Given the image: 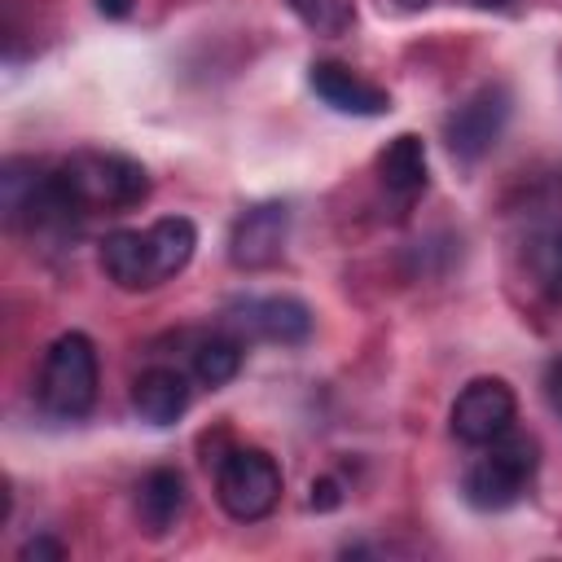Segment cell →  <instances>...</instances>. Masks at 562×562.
Here are the masks:
<instances>
[{"mask_svg": "<svg viewBox=\"0 0 562 562\" xmlns=\"http://www.w3.org/2000/svg\"><path fill=\"white\" fill-rule=\"evenodd\" d=\"M544 400H549V408L562 417V351L549 360V369H544Z\"/></svg>", "mask_w": 562, "mask_h": 562, "instance_id": "obj_19", "label": "cell"}, {"mask_svg": "<svg viewBox=\"0 0 562 562\" xmlns=\"http://www.w3.org/2000/svg\"><path fill=\"white\" fill-rule=\"evenodd\" d=\"M40 558L57 562V558H66V544L53 540V536H35V540H26V544H22V562H40Z\"/></svg>", "mask_w": 562, "mask_h": 562, "instance_id": "obj_18", "label": "cell"}, {"mask_svg": "<svg viewBox=\"0 0 562 562\" xmlns=\"http://www.w3.org/2000/svg\"><path fill=\"white\" fill-rule=\"evenodd\" d=\"M505 123H509V92L501 83H483L479 92H470L448 114L443 140H448V149L461 162H474V158H483L496 145V136L505 132Z\"/></svg>", "mask_w": 562, "mask_h": 562, "instance_id": "obj_6", "label": "cell"}, {"mask_svg": "<svg viewBox=\"0 0 562 562\" xmlns=\"http://www.w3.org/2000/svg\"><path fill=\"white\" fill-rule=\"evenodd\" d=\"M527 263L540 290H549L553 299H562V224H549L544 233L531 237L527 246Z\"/></svg>", "mask_w": 562, "mask_h": 562, "instance_id": "obj_16", "label": "cell"}, {"mask_svg": "<svg viewBox=\"0 0 562 562\" xmlns=\"http://www.w3.org/2000/svg\"><path fill=\"white\" fill-rule=\"evenodd\" d=\"M40 404L44 413L75 422L97 404V347L88 334H61L40 364Z\"/></svg>", "mask_w": 562, "mask_h": 562, "instance_id": "obj_3", "label": "cell"}, {"mask_svg": "<svg viewBox=\"0 0 562 562\" xmlns=\"http://www.w3.org/2000/svg\"><path fill=\"white\" fill-rule=\"evenodd\" d=\"M400 4H404V9H422L426 0H400Z\"/></svg>", "mask_w": 562, "mask_h": 562, "instance_id": "obj_22", "label": "cell"}, {"mask_svg": "<svg viewBox=\"0 0 562 562\" xmlns=\"http://www.w3.org/2000/svg\"><path fill=\"white\" fill-rule=\"evenodd\" d=\"M285 233H290V206L285 202H259V206L237 215V224L228 233V259L246 272L272 268L285 250Z\"/></svg>", "mask_w": 562, "mask_h": 562, "instance_id": "obj_8", "label": "cell"}, {"mask_svg": "<svg viewBox=\"0 0 562 562\" xmlns=\"http://www.w3.org/2000/svg\"><path fill=\"white\" fill-rule=\"evenodd\" d=\"M334 505H338V483L334 479L312 483V509H334Z\"/></svg>", "mask_w": 562, "mask_h": 562, "instance_id": "obj_20", "label": "cell"}, {"mask_svg": "<svg viewBox=\"0 0 562 562\" xmlns=\"http://www.w3.org/2000/svg\"><path fill=\"white\" fill-rule=\"evenodd\" d=\"M145 246H149V268H154V285H162L167 277L184 272V263L198 250V228L184 215H162L145 228Z\"/></svg>", "mask_w": 562, "mask_h": 562, "instance_id": "obj_14", "label": "cell"}, {"mask_svg": "<svg viewBox=\"0 0 562 562\" xmlns=\"http://www.w3.org/2000/svg\"><path fill=\"white\" fill-rule=\"evenodd\" d=\"M514 413L518 400L501 378H474L452 404V435L470 448H487L492 439L514 430Z\"/></svg>", "mask_w": 562, "mask_h": 562, "instance_id": "obj_7", "label": "cell"}, {"mask_svg": "<svg viewBox=\"0 0 562 562\" xmlns=\"http://www.w3.org/2000/svg\"><path fill=\"white\" fill-rule=\"evenodd\" d=\"M241 351H246V342L237 338V334H211L206 342H198V351H193V378L202 382V386H228L233 378H237V369H241Z\"/></svg>", "mask_w": 562, "mask_h": 562, "instance_id": "obj_15", "label": "cell"}, {"mask_svg": "<svg viewBox=\"0 0 562 562\" xmlns=\"http://www.w3.org/2000/svg\"><path fill=\"white\" fill-rule=\"evenodd\" d=\"M215 501L237 522H259L281 501V465L263 448H233L215 461Z\"/></svg>", "mask_w": 562, "mask_h": 562, "instance_id": "obj_4", "label": "cell"}, {"mask_svg": "<svg viewBox=\"0 0 562 562\" xmlns=\"http://www.w3.org/2000/svg\"><path fill=\"white\" fill-rule=\"evenodd\" d=\"M228 334L259 338V342H281V347H299L312 338V312L307 303L290 299V294H259V299H237L224 312Z\"/></svg>", "mask_w": 562, "mask_h": 562, "instance_id": "obj_5", "label": "cell"}, {"mask_svg": "<svg viewBox=\"0 0 562 562\" xmlns=\"http://www.w3.org/2000/svg\"><path fill=\"white\" fill-rule=\"evenodd\" d=\"M97 9H101L105 18H127V13H132V0H97Z\"/></svg>", "mask_w": 562, "mask_h": 562, "instance_id": "obj_21", "label": "cell"}, {"mask_svg": "<svg viewBox=\"0 0 562 562\" xmlns=\"http://www.w3.org/2000/svg\"><path fill=\"white\" fill-rule=\"evenodd\" d=\"M101 272L119 290H154V268H149L145 233H136V228L105 233V241H101Z\"/></svg>", "mask_w": 562, "mask_h": 562, "instance_id": "obj_13", "label": "cell"}, {"mask_svg": "<svg viewBox=\"0 0 562 562\" xmlns=\"http://www.w3.org/2000/svg\"><path fill=\"white\" fill-rule=\"evenodd\" d=\"M378 180L400 206H413V198L426 189V145H422V136L400 132L395 140H386V149L378 154Z\"/></svg>", "mask_w": 562, "mask_h": 562, "instance_id": "obj_11", "label": "cell"}, {"mask_svg": "<svg viewBox=\"0 0 562 562\" xmlns=\"http://www.w3.org/2000/svg\"><path fill=\"white\" fill-rule=\"evenodd\" d=\"M184 501H189V492H184V474L180 470H171V465L149 470L140 479V487H136V518H140L145 536H167L180 522Z\"/></svg>", "mask_w": 562, "mask_h": 562, "instance_id": "obj_10", "label": "cell"}, {"mask_svg": "<svg viewBox=\"0 0 562 562\" xmlns=\"http://www.w3.org/2000/svg\"><path fill=\"white\" fill-rule=\"evenodd\" d=\"M307 83H312V92H316L325 105H334V110H342V114H364V119H373V114H386V110H391L386 88L369 83L364 75H356V70L342 66V61H312Z\"/></svg>", "mask_w": 562, "mask_h": 562, "instance_id": "obj_9", "label": "cell"}, {"mask_svg": "<svg viewBox=\"0 0 562 562\" xmlns=\"http://www.w3.org/2000/svg\"><path fill=\"white\" fill-rule=\"evenodd\" d=\"M57 171L83 220L92 211H132L149 198V171L127 154L83 149V154H70Z\"/></svg>", "mask_w": 562, "mask_h": 562, "instance_id": "obj_1", "label": "cell"}, {"mask_svg": "<svg viewBox=\"0 0 562 562\" xmlns=\"http://www.w3.org/2000/svg\"><path fill=\"white\" fill-rule=\"evenodd\" d=\"M536 465H540V443L531 435H514L505 430L501 439L487 443V452L465 470V501L474 509H509L522 501V492L531 487L536 479Z\"/></svg>", "mask_w": 562, "mask_h": 562, "instance_id": "obj_2", "label": "cell"}, {"mask_svg": "<svg viewBox=\"0 0 562 562\" xmlns=\"http://www.w3.org/2000/svg\"><path fill=\"white\" fill-rule=\"evenodd\" d=\"M290 9L316 35H342L356 22V0H290Z\"/></svg>", "mask_w": 562, "mask_h": 562, "instance_id": "obj_17", "label": "cell"}, {"mask_svg": "<svg viewBox=\"0 0 562 562\" xmlns=\"http://www.w3.org/2000/svg\"><path fill=\"white\" fill-rule=\"evenodd\" d=\"M132 408L149 426H171L189 408V378L180 369H162V364L145 369L132 382Z\"/></svg>", "mask_w": 562, "mask_h": 562, "instance_id": "obj_12", "label": "cell"}, {"mask_svg": "<svg viewBox=\"0 0 562 562\" xmlns=\"http://www.w3.org/2000/svg\"><path fill=\"white\" fill-rule=\"evenodd\" d=\"M479 4H505V0H479Z\"/></svg>", "mask_w": 562, "mask_h": 562, "instance_id": "obj_23", "label": "cell"}]
</instances>
